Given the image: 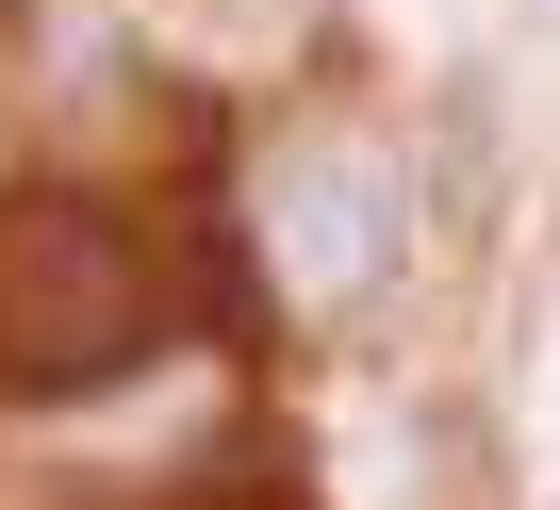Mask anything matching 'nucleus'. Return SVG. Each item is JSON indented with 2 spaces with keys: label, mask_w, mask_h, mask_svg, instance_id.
<instances>
[{
  "label": "nucleus",
  "mask_w": 560,
  "mask_h": 510,
  "mask_svg": "<svg viewBox=\"0 0 560 510\" xmlns=\"http://www.w3.org/2000/svg\"><path fill=\"white\" fill-rule=\"evenodd\" d=\"M149 346V264L100 198H18L0 214V379L18 395H100Z\"/></svg>",
  "instance_id": "1"
},
{
  "label": "nucleus",
  "mask_w": 560,
  "mask_h": 510,
  "mask_svg": "<svg viewBox=\"0 0 560 510\" xmlns=\"http://www.w3.org/2000/svg\"><path fill=\"white\" fill-rule=\"evenodd\" d=\"M264 264H280L298 313H347V297L396 264V181H380L363 149H298V165L264 181Z\"/></svg>",
  "instance_id": "2"
}]
</instances>
